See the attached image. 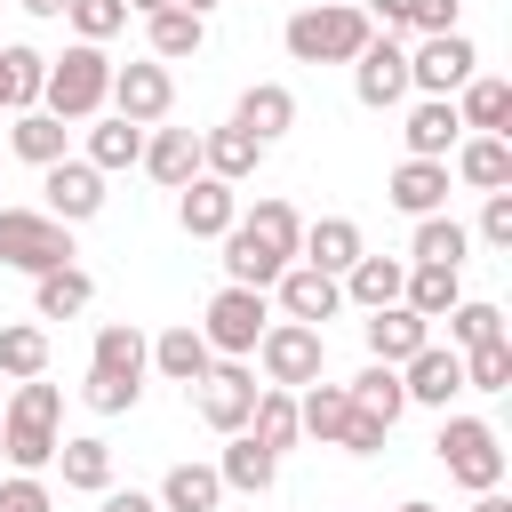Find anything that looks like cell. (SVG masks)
<instances>
[{
  "mask_svg": "<svg viewBox=\"0 0 512 512\" xmlns=\"http://www.w3.org/2000/svg\"><path fill=\"white\" fill-rule=\"evenodd\" d=\"M472 512H512V496H504V488H480V496H472Z\"/></svg>",
  "mask_w": 512,
  "mask_h": 512,
  "instance_id": "cell-51",
  "label": "cell"
},
{
  "mask_svg": "<svg viewBox=\"0 0 512 512\" xmlns=\"http://www.w3.org/2000/svg\"><path fill=\"white\" fill-rule=\"evenodd\" d=\"M72 0H24V16H64Z\"/></svg>",
  "mask_w": 512,
  "mask_h": 512,
  "instance_id": "cell-52",
  "label": "cell"
},
{
  "mask_svg": "<svg viewBox=\"0 0 512 512\" xmlns=\"http://www.w3.org/2000/svg\"><path fill=\"white\" fill-rule=\"evenodd\" d=\"M272 288H280V312H288V320H304V328H320V320H336V312H344V288H336V272L288 264Z\"/></svg>",
  "mask_w": 512,
  "mask_h": 512,
  "instance_id": "cell-17",
  "label": "cell"
},
{
  "mask_svg": "<svg viewBox=\"0 0 512 512\" xmlns=\"http://www.w3.org/2000/svg\"><path fill=\"white\" fill-rule=\"evenodd\" d=\"M0 512H56V496L40 488V472H8L0 480Z\"/></svg>",
  "mask_w": 512,
  "mask_h": 512,
  "instance_id": "cell-47",
  "label": "cell"
},
{
  "mask_svg": "<svg viewBox=\"0 0 512 512\" xmlns=\"http://www.w3.org/2000/svg\"><path fill=\"white\" fill-rule=\"evenodd\" d=\"M256 360H264V384H280V392H304V384L328 368V336H320V328H304V320H264V336H256Z\"/></svg>",
  "mask_w": 512,
  "mask_h": 512,
  "instance_id": "cell-9",
  "label": "cell"
},
{
  "mask_svg": "<svg viewBox=\"0 0 512 512\" xmlns=\"http://www.w3.org/2000/svg\"><path fill=\"white\" fill-rule=\"evenodd\" d=\"M400 392H408L416 408H448V400L464 392V352H456V344H416V352L400 360Z\"/></svg>",
  "mask_w": 512,
  "mask_h": 512,
  "instance_id": "cell-16",
  "label": "cell"
},
{
  "mask_svg": "<svg viewBox=\"0 0 512 512\" xmlns=\"http://www.w3.org/2000/svg\"><path fill=\"white\" fill-rule=\"evenodd\" d=\"M344 392H352V408H360V416H376V424H400V408H408L400 368H384V360H368V368H360Z\"/></svg>",
  "mask_w": 512,
  "mask_h": 512,
  "instance_id": "cell-38",
  "label": "cell"
},
{
  "mask_svg": "<svg viewBox=\"0 0 512 512\" xmlns=\"http://www.w3.org/2000/svg\"><path fill=\"white\" fill-rule=\"evenodd\" d=\"M456 176H464L472 192H504V184H512V144H504V136H464V144H456Z\"/></svg>",
  "mask_w": 512,
  "mask_h": 512,
  "instance_id": "cell-31",
  "label": "cell"
},
{
  "mask_svg": "<svg viewBox=\"0 0 512 512\" xmlns=\"http://www.w3.org/2000/svg\"><path fill=\"white\" fill-rule=\"evenodd\" d=\"M432 456L448 464V480L456 488H504V440H496V424H480V416H440V440H432Z\"/></svg>",
  "mask_w": 512,
  "mask_h": 512,
  "instance_id": "cell-6",
  "label": "cell"
},
{
  "mask_svg": "<svg viewBox=\"0 0 512 512\" xmlns=\"http://www.w3.org/2000/svg\"><path fill=\"white\" fill-rule=\"evenodd\" d=\"M136 160H144V128H136V120H120V112H112V120H96V128H88V168H104V176H112V168H136Z\"/></svg>",
  "mask_w": 512,
  "mask_h": 512,
  "instance_id": "cell-39",
  "label": "cell"
},
{
  "mask_svg": "<svg viewBox=\"0 0 512 512\" xmlns=\"http://www.w3.org/2000/svg\"><path fill=\"white\" fill-rule=\"evenodd\" d=\"M8 144H16V160H32V168H48V160H64V120L56 112H16V128H8Z\"/></svg>",
  "mask_w": 512,
  "mask_h": 512,
  "instance_id": "cell-41",
  "label": "cell"
},
{
  "mask_svg": "<svg viewBox=\"0 0 512 512\" xmlns=\"http://www.w3.org/2000/svg\"><path fill=\"white\" fill-rule=\"evenodd\" d=\"M144 168H152V184H168V192L192 184V176H200V136H192V128H152V136H144Z\"/></svg>",
  "mask_w": 512,
  "mask_h": 512,
  "instance_id": "cell-28",
  "label": "cell"
},
{
  "mask_svg": "<svg viewBox=\"0 0 512 512\" xmlns=\"http://www.w3.org/2000/svg\"><path fill=\"white\" fill-rule=\"evenodd\" d=\"M464 392H512V336H488L464 352Z\"/></svg>",
  "mask_w": 512,
  "mask_h": 512,
  "instance_id": "cell-44",
  "label": "cell"
},
{
  "mask_svg": "<svg viewBox=\"0 0 512 512\" xmlns=\"http://www.w3.org/2000/svg\"><path fill=\"white\" fill-rule=\"evenodd\" d=\"M480 240H488V248H512V184L488 192V208H480Z\"/></svg>",
  "mask_w": 512,
  "mask_h": 512,
  "instance_id": "cell-48",
  "label": "cell"
},
{
  "mask_svg": "<svg viewBox=\"0 0 512 512\" xmlns=\"http://www.w3.org/2000/svg\"><path fill=\"white\" fill-rule=\"evenodd\" d=\"M112 96V56L96 40H72L64 56H48V80H40V112L56 120H96Z\"/></svg>",
  "mask_w": 512,
  "mask_h": 512,
  "instance_id": "cell-5",
  "label": "cell"
},
{
  "mask_svg": "<svg viewBox=\"0 0 512 512\" xmlns=\"http://www.w3.org/2000/svg\"><path fill=\"white\" fill-rule=\"evenodd\" d=\"M192 392H200V424H216V432H240L264 384H256V368H248V360H208V376H200Z\"/></svg>",
  "mask_w": 512,
  "mask_h": 512,
  "instance_id": "cell-13",
  "label": "cell"
},
{
  "mask_svg": "<svg viewBox=\"0 0 512 512\" xmlns=\"http://www.w3.org/2000/svg\"><path fill=\"white\" fill-rule=\"evenodd\" d=\"M56 440H64V392L40 384V376H24L16 400L0 408V456L16 472H40V464H56Z\"/></svg>",
  "mask_w": 512,
  "mask_h": 512,
  "instance_id": "cell-3",
  "label": "cell"
},
{
  "mask_svg": "<svg viewBox=\"0 0 512 512\" xmlns=\"http://www.w3.org/2000/svg\"><path fill=\"white\" fill-rule=\"evenodd\" d=\"M464 296V280H456V264H408V280H400V304L408 312H424V320H448V304Z\"/></svg>",
  "mask_w": 512,
  "mask_h": 512,
  "instance_id": "cell-32",
  "label": "cell"
},
{
  "mask_svg": "<svg viewBox=\"0 0 512 512\" xmlns=\"http://www.w3.org/2000/svg\"><path fill=\"white\" fill-rule=\"evenodd\" d=\"M464 0H400V32H456Z\"/></svg>",
  "mask_w": 512,
  "mask_h": 512,
  "instance_id": "cell-46",
  "label": "cell"
},
{
  "mask_svg": "<svg viewBox=\"0 0 512 512\" xmlns=\"http://www.w3.org/2000/svg\"><path fill=\"white\" fill-rule=\"evenodd\" d=\"M448 104H456V120H464L472 136H504V128H512V80H496V72H472Z\"/></svg>",
  "mask_w": 512,
  "mask_h": 512,
  "instance_id": "cell-18",
  "label": "cell"
},
{
  "mask_svg": "<svg viewBox=\"0 0 512 512\" xmlns=\"http://www.w3.org/2000/svg\"><path fill=\"white\" fill-rule=\"evenodd\" d=\"M144 40H152L160 64H184V56H200L208 16H192V8H152V16H144Z\"/></svg>",
  "mask_w": 512,
  "mask_h": 512,
  "instance_id": "cell-30",
  "label": "cell"
},
{
  "mask_svg": "<svg viewBox=\"0 0 512 512\" xmlns=\"http://www.w3.org/2000/svg\"><path fill=\"white\" fill-rule=\"evenodd\" d=\"M240 432H256V440H264L272 456H280V448H296V440H304V424H296V392H280V384H264Z\"/></svg>",
  "mask_w": 512,
  "mask_h": 512,
  "instance_id": "cell-34",
  "label": "cell"
},
{
  "mask_svg": "<svg viewBox=\"0 0 512 512\" xmlns=\"http://www.w3.org/2000/svg\"><path fill=\"white\" fill-rule=\"evenodd\" d=\"M0 264H16L32 280L72 264V224H56L48 208H0Z\"/></svg>",
  "mask_w": 512,
  "mask_h": 512,
  "instance_id": "cell-8",
  "label": "cell"
},
{
  "mask_svg": "<svg viewBox=\"0 0 512 512\" xmlns=\"http://www.w3.org/2000/svg\"><path fill=\"white\" fill-rule=\"evenodd\" d=\"M224 440H232V448L216 456V480H224V488H240V496H264V488L280 480V456H272L256 432H224Z\"/></svg>",
  "mask_w": 512,
  "mask_h": 512,
  "instance_id": "cell-25",
  "label": "cell"
},
{
  "mask_svg": "<svg viewBox=\"0 0 512 512\" xmlns=\"http://www.w3.org/2000/svg\"><path fill=\"white\" fill-rule=\"evenodd\" d=\"M400 280H408V264H400V256H368V248H360V256L344 264V280H336V288H344V304L376 312V304H400Z\"/></svg>",
  "mask_w": 512,
  "mask_h": 512,
  "instance_id": "cell-23",
  "label": "cell"
},
{
  "mask_svg": "<svg viewBox=\"0 0 512 512\" xmlns=\"http://www.w3.org/2000/svg\"><path fill=\"white\" fill-rule=\"evenodd\" d=\"M400 136H408V160H448V144L464 136V120H456V104H448V96H424V104L408 112V128H400Z\"/></svg>",
  "mask_w": 512,
  "mask_h": 512,
  "instance_id": "cell-27",
  "label": "cell"
},
{
  "mask_svg": "<svg viewBox=\"0 0 512 512\" xmlns=\"http://www.w3.org/2000/svg\"><path fill=\"white\" fill-rule=\"evenodd\" d=\"M488 336H504V312H496L488 296H456V304H448V344L472 352V344H488Z\"/></svg>",
  "mask_w": 512,
  "mask_h": 512,
  "instance_id": "cell-43",
  "label": "cell"
},
{
  "mask_svg": "<svg viewBox=\"0 0 512 512\" xmlns=\"http://www.w3.org/2000/svg\"><path fill=\"white\" fill-rule=\"evenodd\" d=\"M216 504H224L216 464H168V480H160V512H216Z\"/></svg>",
  "mask_w": 512,
  "mask_h": 512,
  "instance_id": "cell-36",
  "label": "cell"
},
{
  "mask_svg": "<svg viewBox=\"0 0 512 512\" xmlns=\"http://www.w3.org/2000/svg\"><path fill=\"white\" fill-rule=\"evenodd\" d=\"M384 432H392V424H376V416H360V408H352V424H344V440H336V448H352V456H376V448H384Z\"/></svg>",
  "mask_w": 512,
  "mask_h": 512,
  "instance_id": "cell-49",
  "label": "cell"
},
{
  "mask_svg": "<svg viewBox=\"0 0 512 512\" xmlns=\"http://www.w3.org/2000/svg\"><path fill=\"white\" fill-rule=\"evenodd\" d=\"M416 344H432V320H424V312H408V304H376V312H368V360L400 368Z\"/></svg>",
  "mask_w": 512,
  "mask_h": 512,
  "instance_id": "cell-19",
  "label": "cell"
},
{
  "mask_svg": "<svg viewBox=\"0 0 512 512\" xmlns=\"http://www.w3.org/2000/svg\"><path fill=\"white\" fill-rule=\"evenodd\" d=\"M64 16H72V32H80V40H96V48H104V40L128 24V0H72Z\"/></svg>",
  "mask_w": 512,
  "mask_h": 512,
  "instance_id": "cell-45",
  "label": "cell"
},
{
  "mask_svg": "<svg viewBox=\"0 0 512 512\" xmlns=\"http://www.w3.org/2000/svg\"><path fill=\"white\" fill-rule=\"evenodd\" d=\"M296 240H304V216H296L288 200H256V208L232 216V232H224V280L272 288V280L296 264Z\"/></svg>",
  "mask_w": 512,
  "mask_h": 512,
  "instance_id": "cell-1",
  "label": "cell"
},
{
  "mask_svg": "<svg viewBox=\"0 0 512 512\" xmlns=\"http://www.w3.org/2000/svg\"><path fill=\"white\" fill-rule=\"evenodd\" d=\"M120 120H136V128H160L168 120V104H176V80H168V64L160 56H136V64H112V96H104Z\"/></svg>",
  "mask_w": 512,
  "mask_h": 512,
  "instance_id": "cell-10",
  "label": "cell"
},
{
  "mask_svg": "<svg viewBox=\"0 0 512 512\" xmlns=\"http://www.w3.org/2000/svg\"><path fill=\"white\" fill-rule=\"evenodd\" d=\"M352 96H360L368 112H392V104L408 96V48H400L392 32H368V48L352 56Z\"/></svg>",
  "mask_w": 512,
  "mask_h": 512,
  "instance_id": "cell-12",
  "label": "cell"
},
{
  "mask_svg": "<svg viewBox=\"0 0 512 512\" xmlns=\"http://www.w3.org/2000/svg\"><path fill=\"white\" fill-rule=\"evenodd\" d=\"M208 360H216V352H208V336H200L192 320H176V328H160V336H152V368H160L168 384H184V392L208 376Z\"/></svg>",
  "mask_w": 512,
  "mask_h": 512,
  "instance_id": "cell-24",
  "label": "cell"
},
{
  "mask_svg": "<svg viewBox=\"0 0 512 512\" xmlns=\"http://www.w3.org/2000/svg\"><path fill=\"white\" fill-rule=\"evenodd\" d=\"M0 376H48V328L40 320H16V328H0Z\"/></svg>",
  "mask_w": 512,
  "mask_h": 512,
  "instance_id": "cell-42",
  "label": "cell"
},
{
  "mask_svg": "<svg viewBox=\"0 0 512 512\" xmlns=\"http://www.w3.org/2000/svg\"><path fill=\"white\" fill-rule=\"evenodd\" d=\"M368 32H376L368 8H352V0H320V8H296L280 40H288L296 64H352V56L368 48Z\"/></svg>",
  "mask_w": 512,
  "mask_h": 512,
  "instance_id": "cell-4",
  "label": "cell"
},
{
  "mask_svg": "<svg viewBox=\"0 0 512 512\" xmlns=\"http://www.w3.org/2000/svg\"><path fill=\"white\" fill-rule=\"evenodd\" d=\"M144 368H152V336H144L136 320H104L96 344H88V384H80V400H88L96 416H128V408L144 400Z\"/></svg>",
  "mask_w": 512,
  "mask_h": 512,
  "instance_id": "cell-2",
  "label": "cell"
},
{
  "mask_svg": "<svg viewBox=\"0 0 512 512\" xmlns=\"http://www.w3.org/2000/svg\"><path fill=\"white\" fill-rule=\"evenodd\" d=\"M232 216H240V184H224V176H192V184H176V224H184V240H224L232 232Z\"/></svg>",
  "mask_w": 512,
  "mask_h": 512,
  "instance_id": "cell-14",
  "label": "cell"
},
{
  "mask_svg": "<svg viewBox=\"0 0 512 512\" xmlns=\"http://www.w3.org/2000/svg\"><path fill=\"white\" fill-rule=\"evenodd\" d=\"M128 8H144V16H152V8H168V0H128Z\"/></svg>",
  "mask_w": 512,
  "mask_h": 512,
  "instance_id": "cell-54",
  "label": "cell"
},
{
  "mask_svg": "<svg viewBox=\"0 0 512 512\" xmlns=\"http://www.w3.org/2000/svg\"><path fill=\"white\" fill-rule=\"evenodd\" d=\"M360 248H368V240H360V224H352V216H320V224H304L296 264H312V272H336V280H344V264H352Z\"/></svg>",
  "mask_w": 512,
  "mask_h": 512,
  "instance_id": "cell-22",
  "label": "cell"
},
{
  "mask_svg": "<svg viewBox=\"0 0 512 512\" xmlns=\"http://www.w3.org/2000/svg\"><path fill=\"white\" fill-rule=\"evenodd\" d=\"M104 512H160V496H144V488H104Z\"/></svg>",
  "mask_w": 512,
  "mask_h": 512,
  "instance_id": "cell-50",
  "label": "cell"
},
{
  "mask_svg": "<svg viewBox=\"0 0 512 512\" xmlns=\"http://www.w3.org/2000/svg\"><path fill=\"white\" fill-rule=\"evenodd\" d=\"M168 8H192V16H208V8H216V0H168Z\"/></svg>",
  "mask_w": 512,
  "mask_h": 512,
  "instance_id": "cell-53",
  "label": "cell"
},
{
  "mask_svg": "<svg viewBox=\"0 0 512 512\" xmlns=\"http://www.w3.org/2000/svg\"><path fill=\"white\" fill-rule=\"evenodd\" d=\"M296 424H304L320 448H336V440H344V424H352V392H344V384H328V376H312V384L296 392Z\"/></svg>",
  "mask_w": 512,
  "mask_h": 512,
  "instance_id": "cell-26",
  "label": "cell"
},
{
  "mask_svg": "<svg viewBox=\"0 0 512 512\" xmlns=\"http://www.w3.org/2000/svg\"><path fill=\"white\" fill-rule=\"evenodd\" d=\"M264 320H272L264 288L224 280V288L208 296V312H200V336H208V352H216V360H248V352H256V336H264Z\"/></svg>",
  "mask_w": 512,
  "mask_h": 512,
  "instance_id": "cell-7",
  "label": "cell"
},
{
  "mask_svg": "<svg viewBox=\"0 0 512 512\" xmlns=\"http://www.w3.org/2000/svg\"><path fill=\"white\" fill-rule=\"evenodd\" d=\"M464 248H472V232H464L456 216H440V208H432V216H416V240H408V256H416V264H456V272H464Z\"/></svg>",
  "mask_w": 512,
  "mask_h": 512,
  "instance_id": "cell-40",
  "label": "cell"
},
{
  "mask_svg": "<svg viewBox=\"0 0 512 512\" xmlns=\"http://www.w3.org/2000/svg\"><path fill=\"white\" fill-rule=\"evenodd\" d=\"M40 80H48V56L40 48H0V112H32L40 104Z\"/></svg>",
  "mask_w": 512,
  "mask_h": 512,
  "instance_id": "cell-37",
  "label": "cell"
},
{
  "mask_svg": "<svg viewBox=\"0 0 512 512\" xmlns=\"http://www.w3.org/2000/svg\"><path fill=\"white\" fill-rule=\"evenodd\" d=\"M56 464H64V488H80V496H104V488H112V448H104L96 432L56 440Z\"/></svg>",
  "mask_w": 512,
  "mask_h": 512,
  "instance_id": "cell-35",
  "label": "cell"
},
{
  "mask_svg": "<svg viewBox=\"0 0 512 512\" xmlns=\"http://www.w3.org/2000/svg\"><path fill=\"white\" fill-rule=\"evenodd\" d=\"M40 192H48V216L56 224H88L96 208H104V168H88V160H48L40 168Z\"/></svg>",
  "mask_w": 512,
  "mask_h": 512,
  "instance_id": "cell-15",
  "label": "cell"
},
{
  "mask_svg": "<svg viewBox=\"0 0 512 512\" xmlns=\"http://www.w3.org/2000/svg\"><path fill=\"white\" fill-rule=\"evenodd\" d=\"M384 200H392L400 216H432V208H448V160H400L392 184H384Z\"/></svg>",
  "mask_w": 512,
  "mask_h": 512,
  "instance_id": "cell-21",
  "label": "cell"
},
{
  "mask_svg": "<svg viewBox=\"0 0 512 512\" xmlns=\"http://www.w3.org/2000/svg\"><path fill=\"white\" fill-rule=\"evenodd\" d=\"M232 128H248L256 144H280V136L296 128V96H288L280 80H256V88L232 104Z\"/></svg>",
  "mask_w": 512,
  "mask_h": 512,
  "instance_id": "cell-20",
  "label": "cell"
},
{
  "mask_svg": "<svg viewBox=\"0 0 512 512\" xmlns=\"http://www.w3.org/2000/svg\"><path fill=\"white\" fill-rule=\"evenodd\" d=\"M256 160H264V144H256L248 128H232V120L200 136V168H208V176H224V184H248V176H256Z\"/></svg>",
  "mask_w": 512,
  "mask_h": 512,
  "instance_id": "cell-29",
  "label": "cell"
},
{
  "mask_svg": "<svg viewBox=\"0 0 512 512\" xmlns=\"http://www.w3.org/2000/svg\"><path fill=\"white\" fill-rule=\"evenodd\" d=\"M88 304H96V280H88L80 264L40 272V288H32V312H40V320H72V312H88Z\"/></svg>",
  "mask_w": 512,
  "mask_h": 512,
  "instance_id": "cell-33",
  "label": "cell"
},
{
  "mask_svg": "<svg viewBox=\"0 0 512 512\" xmlns=\"http://www.w3.org/2000/svg\"><path fill=\"white\" fill-rule=\"evenodd\" d=\"M472 72H480V48L464 32H424L408 56V88H424V96H456Z\"/></svg>",
  "mask_w": 512,
  "mask_h": 512,
  "instance_id": "cell-11",
  "label": "cell"
}]
</instances>
